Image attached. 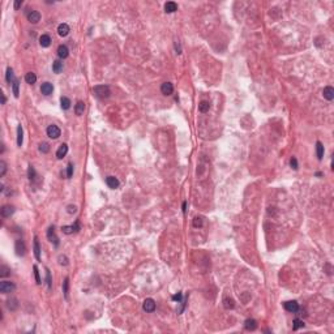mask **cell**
Masks as SVG:
<instances>
[{
    "label": "cell",
    "instance_id": "obj_1",
    "mask_svg": "<svg viewBox=\"0 0 334 334\" xmlns=\"http://www.w3.org/2000/svg\"><path fill=\"white\" fill-rule=\"evenodd\" d=\"M93 92L97 94V97L98 98H107V97H110V88H108L107 85H98V86H94L93 88Z\"/></svg>",
    "mask_w": 334,
    "mask_h": 334
},
{
    "label": "cell",
    "instance_id": "obj_2",
    "mask_svg": "<svg viewBox=\"0 0 334 334\" xmlns=\"http://www.w3.org/2000/svg\"><path fill=\"white\" fill-rule=\"evenodd\" d=\"M15 288H16V286L13 282H11V281H3L2 283H0V291L3 294H9L13 291Z\"/></svg>",
    "mask_w": 334,
    "mask_h": 334
},
{
    "label": "cell",
    "instance_id": "obj_3",
    "mask_svg": "<svg viewBox=\"0 0 334 334\" xmlns=\"http://www.w3.org/2000/svg\"><path fill=\"white\" fill-rule=\"evenodd\" d=\"M60 133L62 132H60V128L58 127V125L52 124V125H50V127L47 128V136H49L50 138H54L55 140V138H58L60 136Z\"/></svg>",
    "mask_w": 334,
    "mask_h": 334
},
{
    "label": "cell",
    "instance_id": "obj_4",
    "mask_svg": "<svg viewBox=\"0 0 334 334\" xmlns=\"http://www.w3.org/2000/svg\"><path fill=\"white\" fill-rule=\"evenodd\" d=\"M13 213H15V206H12V205H4L2 209H0V214H2L3 218H8V217H11Z\"/></svg>",
    "mask_w": 334,
    "mask_h": 334
},
{
    "label": "cell",
    "instance_id": "obj_5",
    "mask_svg": "<svg viewBox=\"0 0 334 334\" xmlns=\"http://www.w3.org/2000/svg\"><path fill=\"white\" fill-rule=\"evenodd\" d=\"M160 92L163 95H171L174 93V85L171 82H163L162 86H160Z\"/></svg>",
    "mask_w": 334,
    "mask_h": 334
},
{
    "label": "cell",
    "instance_id": "obj_6",
    "mask_svg": "<svg viewBox=\"0 0 334 334\" xmlns=\"http://www.w3.org/2000/svg\"><path fill=\"white\" fill-rule=\"evenodd\" d=\"M285 309L291 312V313H296L299 311V304L295 300H290V302H286L285 303Z\"/></svg>",
    "mask_w": 334,
    "mask_h": 334
},
{
    "label": "cell",
    "instance_id": "obj_7",
    "mask_svg": "<svg viewBox=\"0 0 334 334\" xmlns=\"http://www.w3.org/2000/svg\"><path fill=\"white\" fill-rule=\"evenodd\" d=\"M142 308H144L145 312L151 313V312L155 311V302L153 300V299H146V300L144 302V304H142Z\"/></svg>",
    "mask_w": 334,
    "mask_h": 334
},
{
    "label": "cell",
    "instance_id": "obj_8",
    "mask_svg": "<svg viewBox=\"0 0 334 334\" xmlns=\"http://www.w3.org/2000/svg\"><path fill=\"white\" fill-rule=\"evenodd\" d=\"M47 238H49V240L50 241H52L54 244L58 247L59 245V238L56 236V234H55V228L54 226H51L49 230H47Z\"/></svg>",
    "mask_w": 334,
    "mask_h": 334
},
{
    "label": "cell",
    "instance_id": "obj_9",
    "mask_svg": "<svg viewBox=\"0 0 334 334\" xmlns=\"http://www.w3.org/2000/svg\"><path fill=\"white\" fill-rule=\"evenodd\" d=\"M15 249H16V255H17V256H24V255H25V251H26L25 243H24L22 240H16Z\"/></svg>",
    "mask_w": 334,
    "mask_h": 334
},
{
    "label": "cell",
    "instance_id": "obj_10",
    "mask_svg": "<svg viewBox=\"0 0 334 334\" xmlns=\"http://www.w3.org/2000/svg\"><path fill=\"white\" fill-rule=\"evenodd\" d=\"M41 92L45 95H50L54 92V85L51 84V82H43L42 86H41Z\"/></svg>",
    "mask_w": 334,
    "mask_h": 334
},
{
    "label": "cell",
    "instance_id": "obj_11",
    "mask_svg": "<svg viewBox=\"0 0 334 334\" xmlns=\"http://www.w3.org/2000/svg\"><path fill=\"white\" fill-rule=\"evenodd\" d=\"M62 230H63L64 234L69 235V234H72L73 231H79V230H80V223H79V221H76L75 224H72V226H63Z\"/></svg>",
    "mask_w": 334,
    "mask_h": 334
},
{
    "label": "cell",
    "instance_id": "obj_12",
    "mask_svg": "<svg viewBox=\"0 0 334 334\" xmlns=\"http://www.w3.org/2000/svg\"><path fill=\"white\" fill-rule=\"evenodd\" d=\"M28 20L32 24H37L38 21L41 20V13L38 11H30L28 13Z\"/></svg>",
    "mask_w": 334,
    "mask_h": 334
},
{
    "label": "cell",
    "instance_id": "obj_13",
    "mask_svg": "<svg viewBox=\"0 0 334 334\" xmlns=\"http://www.w3.org/2000/svg\"><path fill=\"white\" fill-rule=\"evenodd\" d=\"M67 153H68V145L67 144H62V145L59 146L58 151H56V158H58V159H63L67 155Z\"/></svg>",
    "mask_w": 334,
    "mask_h": 334
},
{
    "label": "cell",
    "instance_id": "obj_14",
    "mask_svg": "<svg viewBox=\"0 0 334 334\" xmlns=\"http://www.w3.org/2000/svg\"><path fill=\"white\" fill-rule=\"evenodd\" d=\"M106 184L110 187L111 189H115V188H118L119 187V180L116 179L115 176H107L106 177Z\"/></svg>",
    "mask_w": 334,
    "mask_h": 334
},
{
    "label": "cell",
    "instance_id": "obj_15",
    "mask_svg": "<svg viewBox=\"0 0 334 334\" xmlns=\"http://www.w3.org/2000/svg\"><path fill=\"white\" fill-rule=\"evenodd\" d=\"M69 32H71V29H69L68 24H60L58 26V34L60 37H67Z\"/></svg>",
    "mask_w": 334,
    "mask_h": 334
},
{
    "label": "cell",
    "instance_id": "obj_16",
    "mask_svg": "<svg viewBox=\"0 0 334 334\" xmlns=\"http://www.w3.org/2000/svg\"><path fill=\"white\" fill-rule=\"evenodd\" d=\"M69 55V50H68V47L66 45H60L58 47V56L60 59H66L67 56Z\"/></svg>",
    "mask_w": 334,
    "mask_h": 334
},
{
    "label": "cell",
    "instance_id": "obj_17",
    "mask_svg": "<svg viewBox=\"0 0 334 334\" xmlns=\"http://www.w3.org/2000/svg\"><path fill=\"white\" fill-rule=\"evenodd\" d=\"M324 98L325 99H328V101H333V98H334V89L332 88V86H326V88L324 89Z\"/></svg>",
    "mask_w": 334,
    "mask_h": 334
},
{
    "label": "cell",
    "instance_id": "obj_18",
    "mask_svg": "<svg viewBox=\"0 0 334 334\" xmlns=\"http://www.w3.org/2000/svg\"><path fill=\"white\" fill-rule=\"evenodd\" d=\"M176 9H177V5L174 2H167L164 4V12H166V13H174Z\"/></svg>",
    "mask_w": 334,
    "mask_h": 334
},
{
    "label": "cell",
    "instance_id": "obj_19",
    "mask_svg": "<svg viewBox=\"0 0 334 334\" xmlns=\"http://www.w3.org/2000/svg\"><path fill=\"white\" fill-rule=\"evenodd\" d=\"M244 328L247 329V330H255L256 328H257V321L253 320V319H248V320H245V322H244Z\"/></svg>",
    "mask_w": 334,
    "mask_h": 334
},
{
    "label": "cell",
    "instance_id": "obj_20",
    "mask_svg": "<svg viewBox=\"0 0 334 334\" xmlns=\"http://www.w3.org/2000/svg\"><path fill=\"white\" fill-rule=\"evenodd\" d=\"M39 45L42 47H50V45H51L50 35H47V34H42L41 38H39Z\"/></svg>",
    "mask_w": 334,
    "mask_h": 334
},
{
    "label": "cell",
    "instance_id": "obj_21",
    "mask_svg": "<svg viewBox=\"0 0 334 334\" xmlns=\"http://www.w3.org/2000/svg\"><path fill=\"white\" fill-rule=\"evenodd\" d=\"M34 256L35 258L39 261L41 260V247H39V241H38V238H34Z\"/></svg>",
    "mask_w": 334,
    "mask_h": 334
},
{
    "label": "cell",
    "instance_id": "obj_22",
    "mask_svg": "<svg viewBox=\"0 0 334 334\" xmlns=\"http://www.w3.org/2000/svg\"><path fill=\"white\" fill-rule=\"evenodd\" d=\"M84 111H85V103L82 102V101H79L76 103V106H75V112H76V115H82L84 114Z\"/></svg>",
    "mask_w": 334,
    "mask_h": 334
},
{
    "label": "cell",
    "instance_id": "obj_23",
    "mask_svg": "<svg viewBox=\"0 0 334 334\" xmlns=\"http://www.w3.org/2000/svg\"><path fill=\"white\" fill-rule=\"evenodd\" d=\"M324 145L321 144L320 141H317L316 142V153H317V158H319V160H321L322 159V157H324Z\"/></svg>",
    "mask_w": 334,
    "mask_h": 334
},
{
    "label": "cell",
    "instance_id": "obj_24",
    "mask_svg": "<svg viewBox=\"0 0 334 334\" xmlns=\"http://www.w3.org/2000/svg\"><path fill=\"white\" fill-rule=\"evenodd\" d=\"M22 141H24L22 127H21V125H19V127H17V145L21 146V145H22Z\"/></svg>",
    "mask_w": 334,
    "mask_h": 334
},
{
    "label": "cell",
    "instance_id": "obj_25",
    "mask_svg": "<svg viewBox=\"0 0 334 334\" xmlns=\"http://www.w3.org/2000/svg\"><path fill=\"white\" fill-rule=\"evenodd\" d=\"M25 80H26V82H28V84H30V85L35 84V81H37V76H35V73H33V72H28V73H26V76H25Z\"/></svg>",
    "mask_w": 334,
    "mask_h": 334
},
{
    "label": "cell",
    "instance_id": "obj_26",
    "mask_svg": "<svg viewBox=\"0 0 334 334\" xmlns=\"http://www.w3.org/2000/svg\"><path fill=\"white\" fill-rule=\"evenodd\" d=\"M60 106H62L63 110H68L71 107V99L67 97H62L60 98Z\"/></svg>",
    "mask_w": 334,
    "mask_h": 334
},
{
    "label": "cell",
    "instance_id": "obj_27",
    "mask_svg": "<svg viewBox=\"0 0 334 334\" xmlns=\"http://www.w3.org/2000/svg\"><path fill=\"white\" fill-rule=\"evenodd\" d=\"M52 71L55 73H60L63 71V63L60 62V60H55V62L52 63Z\"/></svg>",
    "mask_w": 334,
    "mask_h": 334
},
{
    "label": "cell",
    "instance_id": "obj_28",
    "mask_svg": "<svg viewBox=\"0 0 334 334\" xmlns=\"http://www.w3.org/2000/svg\"><path fill=\"white\" fill-rule=\"evenodd\" d=\"M209 108H210V103L206 101H201L200 105H198V111L200 112H207Z\"/></svg>",
    "mask_w": 334,
    "mask_h": 334
},
{
    "label": "cell",
    "instance_id": "obj_29",
    "mask_svg": "<svg viewBox=\"0 0 334 334\" xmlns=\"http://www.w3.org/2000/svg\"><path fill=\"white\" fill-rule=\"evenodd\" d=\"M223 305L226 309H232L234 307H235V303H234L232 299H230V298H224L223 299Z\"/></svg>",
    "mask_w": 334,
    "mask_h": 334
},
{
    "label": "cell",
    "instance_id": "obj_30",
    "mask_svg": "<svg viewBox=\"0 0 334 334\" xmlns=\"http://www.w3.org/2000/svg\"><path fill=\"white\" fill-rule=\"evenodd\" d=\"M19 86H20V81L16 79L13 82H12V90H13V94H15V97H16V98H19V95H20Z\"/></svg>",
    "mask_w": 334,
    "mask_h": 334
},
{
    "label": "cell",
    "instance_id": "obj_31",
    "mask_svg": "<svg viewBox=\"0 0 334 334\" xmlns=\"http://www.w3.org/2000/svg\"><path fill=\"white\" fill-rule=\"evenodd\" d=\"M5 79H7V81L9 82V84H12V82H13L16 79H15V76H13V69H12L11 67H8L7 68V76H5Z\"/></svg>",
    "mask_w": 334,
    "mask_h": 334
},
{
    "label": "cell",
    "instance_id": "obj_32",
    "mask_svg": "<svg viewBox=\"0 0 334 334\" xmlns=\"http://www.w3.org/2000/svg\"><path fill=\"white\" fill-rule=\"evenodd\" d=\"M63 292L66 299H68V292H69V278H66L63 282Z\"/></svg>",
    "mask_w": 334,
    "mask_h": 334
},
{
    "label": "cell",
    "instance_id": "obj_33",
    "mask_svg": "<svg viewBox=\"0 0 334 334\" xmlns=\"http://www.w3.org/2000/svg\"><path fill=\"white\" fill-rule=\"evenodd\" d=\"M304 326V322H303V320H299V319H295L294 320V325H292V329L294 330H298V329H300Z\"/></svg>",
    "mask_w": 334,
    "mask_h": 334
},
{
    "label": "cell",
    "instance_id": "obj_34",
    "mask_svg": "<svg viewBox=\"0 0 334 334\" xmlns=\"http://www.w3.org/2000/svg\"><path fill=\"white\" fill-rule=\"evenodd\" d=\"M46 282H47V287L49 288L52 287V279H51V273L49 269H46Z\"/></svg>",
    "mask_w": 334,
    "mask_h": 334
},
{
    "label": "cell",
    "instance_id": "obj_35",
    "mask_svg": "<svg viewBox=\"0 0 334 334\" xmlns=\"http://www.w3.org/2000/svg\"><path fill=\"white\" fill-rule=\"evenodd\" d=\"M9 272H11L9 268H7V266L3 265L2 268H0V277H2V278H4V277L9 275Z\"/></svg>",
    "mask_w": 334,
    "mask_h": 334
},
{
    "label": "cell",
    "instance_id": "obj_36",
    "mask_svg": "<svg viewBox=\"0 0 334 334\" xmlns=\"http://www.w3.org/2000/svg\"><path fill=\"white\" fill-rule=\"evenodd\" d=\"M202 218L201 217H196V218L193 219V222H192V224H193V227H196V228H198V227H202Z\"/></svg>",
    "mask_w": 334,
    "mask_h": 334
},
{
    "label": "cell",
    "instance_id": "obj_37",
    "mask_svg": "<svg viewBox=\"0 0 334 334\" xmlns=\"http://www.w3.org/2000/svg\"><path fill=\"white\" fill-rule=\"evenodd\" d=\"M7 305H8V308H9V309L13 311V309H16L19 304H17V300H16V299H12V300L9 299V300L7 302Z\"/></svg>",
    "mask_w": 334,
    "mask_h": 334
},
{
    "label": "cell",
    "instance_id": "obj_38",
    "mask_svg": "<svg viewBox=\"0 0 334 334\" xmlns=\"http://www.w3.org/2000/svg\"><path fill=\"white\" fill-rule=\"evenodd\" d=\"M39 150L42 151V153H45V154L49 153V151H50V145L47 144V142H42V144L39 145Z\"/></svg>",
    "mask_w": 334,
    "mask_h": 334
},
{
    "label": "cell",
    "instance_id": "obj_39",
    "mask_svg": "<svg viewBox=\"0 0 334 334\" xmlns=\"http://www.w3.org/2000/svg\"><path fill=\"white\" fill-rule=\"evenodd\" d=\"M33 269H34V275H35V282H37V285H41V283H42V279H41V277H39V272H38V268L34 265Z\"/></svg>",
    "mask_w": 334,
    "mask_h": 334
},
{
    "label": "cell",
    "instance_id": "obj_40",
    "mask_svg": "<svg viewBox=\"0 0 334 334\" xmlns=\"http://www.w3.org/2000/svg\"><path fill=\"white\" fill-rule=\"evenodd\" d=\"M7 172V164L4 160H0V176H4Z\"/></svg>",
    "mask_w": 334,
    "mask_h": 334
},
{
    "label": "cell",
    "instance_id": "obj_41",
    "mask_svg": "<svg viewBox=\"0 0 334 334\" xmlns=\"http://www.w3.org/2000/svg\"><path fill=\"white\" fill-rule=\"evenodd\" d=\"M28 174H29V179H30V180H34V179H35V171H34V167L32 166V164L29 166Z\"/></svg>",
    "mask_w": 334,
    "mask_h": 334
},
{
    "label": "cell",
    "instance_id": "obj_42",
    "mask_svg": "<svg viewBox=\"0 0 334 334\" xmlns=\"http://www.w3.org/2000/svg\"><path fill=\"white\" fill-rule=\"evenodd\" d=\"M73 175V164L72 163H68L67 166V177H72Z\"/></svg>",
    "mask_w": 334,
    "mask_h": 334
},
{
    "label": "cell",
    "instance_id": "obj_43",
    "mask_svg": "<svg viewBox=\"0 0 334 334\" xmlns=\"http://www.w3.org/2000/svg\"><path fill=\"white\" fill-rule=\"evenodd\" d=\"M290 166H291L294 170H298V160H296V158H295V157H292L291 160H290Z\"/></svg>",
    "mask_w": 334,
    "mask_h": 334
},
{
    "label": "cell",
    "instance_id": "obj_44",
    "mask_svg": "<svg viewBox=\"0 0 334 334\" xmlns=\"http://www.w3.org/2000/svg\"><path fill=\"white\" fill-rule=\"evenodd\" d=\"M67 211H68L69 214L76 213V211H77V207H76V205H68V207H67Z\"/></svg>",
    "mask_w": 334,
    "mask_h": 334
},
{
    "label": "cell",
    "instance_id": "obj_45",
    "mask_svg": "<svg viewBox=\"0 0 334 334\" xmlns=\"http://www.w3.org/2000/svg\"><path fill=\"white\" fill-rule=\"evenodd\" d=\"M59 262L62 264V265H68V258L66 256H59Z\"/></svg>",
    "mask_w": 334,
    "mask_h": 334
},
{
    "label": "cell",
    "instance_id": "obj_46",
    "mask_svg": "<svg viewBox=\"0 0 334 334\" xmlns=\"http://www.w3.org/2000/svg\"><path fill=\"white\" fill-rule=\"evenodd\" d=\"M181 296H183V295H181V292H177L176 295H174V296H172V300H176V302H181Z\"/></svg>",
    "mask_w": 334,
    "mask_h": 334
},
{
    "label": "cell",
    "instance_id": "obj_47",
    "mask_svg": "<svg viewBox=\"0 0 334 334\" xmlns=\"http://www.w3.org/2000/svg\"><path fill=\"white\" fill-rule=\"evenodd\" d=\"M21 5H22V0H16L15 2V9H19Z\"/></svg>",
    "mask_w": 334,
    "mask_h": 334
},
{
    "label": "cell",
    "instance_id": "obj_48",
    "mask_svg": "<svg viewBox=\"0 0 334 334\" xmlns=\"http://www.w3.org/2000/svg\"><path fill=\"white\" fill-rule=\"evenodd\" d=\"M183 211H184V213L187 211V202H185V201L183 202Z\"/></svg>",
    "mask_w": 334,
    "mask_h": 334
},
{
    "label": "cell",
    "instance_id": "obj_49",
    "mask_svg": "<svg viewBox=\"0 0 334 334\" xmlns=\"http://www.w3.org/2000/svg\"><path fill=\"white\" fill-rule=\"evenodd\" d=\"M4 103H5V95L2 94V105H4Z\"/></svg>",
    "mask_w": 334,
    "mask_h": 334
}]
</instances>
